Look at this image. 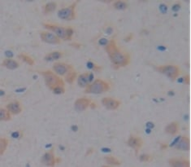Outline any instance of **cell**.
<instances>
[{"label":"cell","instance_id":"cell-41","mask_svg":"<svg viewBox=\"0 0 191 167\" xmlns=\"http://www.w3.org/2000/svg\"><path fill=\"white\" fill-rule=\"evenodd\" d=\"M70 46H71V47H75V48H76V49H80V48L81 47V45L79 43H71L70 44Z\"/></svg>","mask_w":191,"mask_h":167},{"label":"cell","instance_id":"cell-1","mask_svg":"<svg viewBox=\"0 0 191 167\" xmlns=\"http://www.w3.org/2000/svg\"><path fill=\"white\" fill-rule=\"evenodd\" d=\"M108 56L112 63L114 69H118L120 67L127 66L130 62V55L126 52H124L119 50V48L115 49L111 53H109Z\"/></svg>","mask_w":191,"mask_h":167},{"label":"cell","instance_id":"cell-22","mask_svg":"<svg viewBox=\"0 0 191 167\" xmlns=\"http://www.w3.org/2000/svg\"><path fill=\"white\" fill-rule=\"evenodd\" d=\"M9 141L6 138H1L0 139V155L3 156L4 153H5L7 146H8Z\"/></svg>","mask_w":191,"mask_h":167},{"label":"cell","instance_id":"cell-19","mask_svg":"<svg viewBox=\"0 0 191 167\" xmlns=\"http://www.w3.org/2000/svg\"><path fill=\"white\" fill-rule=\"evenodd\" d=\"M63 53L60 51H53L51 53L47 54L44 60H47V61H53V60H57L59 59H60L63 56Z\"/></svg>","mask_w":191,"mask_h":167},{"label":"cell","instance_id":"cell-5","mask_svg":"<svg viewBox=\"0 0 191 167\" xmlns=\"http://www.w3.org/2000/svg\"><path fill=\"white\" fill-rule=\"evenodd\" d=\"M77 2H74L68 7L62 8L58 11V16L64 21H72L76 18V9Z\"/></svg>","mask_w":191,"mask_h":167},{"label":"cell","instance_id":"cell-44","mask_svg":"<svg viewBox=\"0 0 191 167\" xmlns=\"http://www.w3.org/2000/svg\"><path fill=\"white\" fill-rule=\"evenodd\" d=\"M102 151H103V152H104V153H110L112 150H111L110 149H102Z\"/></svg>","mask_w":191,"mask_h":167},{"label":"cell","instance_id":"cell-29","mask_svg":"<svg viewBox=\"0 0 191 167\" xmlns=\"http://www.w3.org/2000/svg\"><path fill=\"white\" fill-rule=\"evenodd\" d=\"M152 156L151 155H147V154H143V155H141L139 156V160L141 162H149L152 161Z\"/></svg>","mask_w":191,"mask_h":167},{"label":"cell","instance_id":"cell-30","mask_svg":"<svg viewBox=\"0 0 191 167\" xmlns=\"http://www.w3.org/2000/svg\"><path fill=\"white\" fill-rule=\"evenodd\" d=\"M23 136V133L21 131H16L11 133V137L14 139H21Z\"/></svg>","mask_w":191,"mask_h":167},{"label":"cell","instance_id":"cell-51","mask_svg":"<svg viewBox=\"0 0 191 167\" xmlns=\"http://www.w3.org/2000/svg\"><path fill=\"white\" fill-rule=\"evenodd\" d=\"M59 161H60V159H59V158H57V159H56V163H59Z\"/></svg>","mask_w":191,"mask_h":167},{"label":"cell","instance_id":"cell-43","mask_svg":"<svg viewBox=\"0 0 191 167\" xmlns=\"http://www.w3.org/2000/svg\"><path fill=\"white\" fill-rule=\"evenodd\" d=\"M168 144H161V145H160V149H162V150H165V149H168Z\"/></svg>","mask_w":191,"mask_h":167},{"label":"cell","instance_id":"cell-40","mask_svg":"<svg viewBox=\"0 0 191 167\" xmlns=\"http://www.w3.org/2000/svg\"><path fill=\"white\" fill-rule=\"evenodd\" d=\"M146 127L147 128H150V129H153L154 127H155V124L151 122H149L146 123Z\"/></svg>","mask_w":191,"mask_h":167},{"label":"cell","instance_id":"cell-15","mask_svg":"<svg viewBox=\"0 0 191 167\" xmlns=\"http://www.w3.org/2000/svg\"><path fill=\"white\" fill-rule=\"evenodd\" d=\"M168 163L171 166L173 167H190V161L183 159H170Z\"/></svg>","mask_w":191,"mask_h":167},{"label":"cell","instance_id":"cell-16","mask_svg":"<svg viewBox=\"0 0 191 167\" xmlns=\"http://www.w3.org/2000/svg\"><path fill=\"white\" fill-rule=\"evenodd\" d=\"M178 131H179V124L176 122H171L165 127L166 133L171 134V135H176Z\"/></svg>","mask_w":191,"mask_h":167},{"label":"cell","instance_id":"cell-13","mask_svg":"<svg viewBox=\"0 0 191 167\" xmlns=\"http://www.w3.org/2000/svg\"><path fill=\"white\" fill-rule=\"evenodd\" d=\"M175 149L181 151H189L190 149V140L187 136H180L179 141L174 146Z\"/></svg>","mask_w":191,"mask_h":167},{"label":"cell","instance_id":"cell-9","mask_svg":"<svg viewBox=\"0 0 191 167\" xmlns=\"http://www.w3.org/2000/svg\"><path fill=\"white\" fill-rule=\"evenodd\" d=\"M102 104L108 110H115L119 108V106L120 105V101L115 99L106 97L102 99Z\"/></svg>","mask_w":191,"mask_h":167},{"label":"cell","instance_id":"cell-10","mask_svg":"<svg viewBox=\"0 0 191 167\" xmlns=\"http://www.w3.org/2000/svg\"><path fill=\"white\" fill-rule=\"evenodd\" d=\"M128 145L131 147L132 149H134L136 151V153H137L143 145V140H142V139L138 137V136L131 135L128 140Z\"/></svg>","mask_w":191,"mask_h":167},{"label":"cell","instance_id":"cell-50","mask_svg":"<svg viewBox=\"0 0 191 167\" xmlns=\"http://www.w3.org/2000/svg\"><path fill=\"white\" fill-rule=\"evenodd\" d=\"M0 92H1V96H3V95H4V90H1V91H0Z\"/></svg>","mask_w":191,"mask_h":167},{"label":"cell","instance_id":"cell-38","mask_svg":"<svg viewBox=\"0 0 191 167\" xmlns=\"http://www.w3.org/2000/svg\"><path fill=\"white\" fill-rule=\"evenodd\" d=\"M5 55H6L8 59H11V57L13 56V53H12L11 51H5Z\"/></svg>","mask_w":191,"mask_h":167},{"label":"cell","instance_id":"cell-48","mask_svg":"<svg viewBox=\"0 0 191 167\" xmlns=\"http://www.w3.org/2000/svg\"><path fill=\"white\" fill-rule=\"evenodd\" d=\"M146 134H150V133L151 132V129H150V128H146Z\"/></svg>","mask_w":191,"mask_h":167},{"label":"cell","instance_id":"cell-12","mask_svg":"<svg viewBox=\"0 0 191 167\" xmlns=\"http://www.w3.org/2000/svg\"><path fill=\"white\" fill-rule=\"evenodd\" d=\"M42 162L47 166H54L56 163V159L54 155V149H52L51 151L47 152L44 154L42 158Z\"/></svg>","mask_w":191,"mask_h":167},{"label":"cell","instance_id":"cell-52","mask_svg":"<svg viewBox=\"0 0 191 167\" xmlns=\"http://www.w3.org/2000/svg\"><path fill=\"white\" fill-rule=\"evenodd\" d=\"M104 3H107V4H110V3H112V1H103Z\"/></svg>","mask_w":191,"mask_h":167},{"label":"cell","instance_id":"cell-7","mask_svg":"<svg viewBox=\"0 0 191 167\" xmlns=\"http://www.w3.org/2000/svg\"><path fill=\"white\" fill-rule=\"evenodd\" d=\"M53 69L56 73L61 76H67L72 70H73V67L70 65H68L66 63H61L57 62L54 64Z\"/></svg>","mask_w":191,"mask_h":167},{"label":"cell","instance_id":"cell-8","mask_svg":"<svg viewBox=\"0 0 191 167\" xmlns=\"http://www.w3.org/2000/svg\"><path fill=\"white\" fill-rule=\"evenodd\" d=\"M40 38L42 42L50 44H59L61 43L60 38H59L56 35L49 32H41Z\"/></svg>","mask_w":191,"mask_h":167},{"label":"cell","instance_id":"cell-17","mask_svg":"<svg viewBox=\"0 0 191 167\" xmlns=\"http://www.w3.org/2000/svg\"><path fill=\"white\" fill-rule=\"evenodd\" d=\"M77 83L81 87H87L90 85L89 81V73H83L77 77Z\"/></svg>","mask_w":191,"mask_h":167},{"label":"cell","instance_id":"cell-6","mask_svg":"<svg viewBox=\"0 0 191 167\" xmlns=\"http://www.w3.org/2000/svg\"><path fill=\"white\" fill-rule=\"evenodd\" d=\"M43 26L45 28H47V29L51 30L52 32H54L55 33V35L59 38L64 39V40H69L68 33H67V29L64 28V27L56 26V25H50V24H43Z\"/></svg>","mask_w":191,"mask_h":167},{"label":"cell","instance_id":"cell-21","mask_svg":"<svg viewBox=\"0 0 191 167\" xmlns=\"http://www.w3.org/2000/svg\"><path fill=\"white\" fill-rule=\"evenodd\" d=\"M56 7H57V4L54 2H50L45 5V8H44V13L48 14V13H51L53 12L56 10Z\"/></svg>","mask_w":191,"mask_h":167},{"label":"cell","instance_id":"cell-36","mask_svg":"<svg viewBox=\"0 0 191 167\" xmlns=\"http://www.w3.org/2000/svg\"><path fill=\"white\" fill-rule=\"evenodd\" d=\"M180 7H181V5L180 4H174L172 7V9H173V11H175V12H177L180 9Z\"/></svg>","mask_w":191,"mask_h":167},{"label":"cell","instance_id":"cell-39","mask_svg":"<svg viewBox=\"0 0 191 167\" xmlns=\"http://www.w3.org/2000/svg\"><path fill=\"white\" fill-rule=\"evenodd\" d=\"M94 149H92V148H90V149H87V152H86V156H90V155H91L92 153H94Z\"/></svg>","mask_w":191,"mask_h":167},{"label":"cell","instance_id":"cell-47","mask_svg":"<svg viewBox=\"0 0 191 167\" xmlns=\"http://www.w3.org/2000/svg\"><path fill=\"white\" fill-rule=\"evenodd\" d=\"M141 33L148 34V33H149V31H148L147 29H142V30H141Z\"/></svg>","mask_w":191,"mask_h":167},{"label":"cell","instance_id":"cell-4","mask_svg":"<svg viewBox=\"0 0 191 167\" xmlns=\"http://www.w3.org/2000/svg\"><path fill=\"white\" fill-rule=\"evenodd\" d=\"M156 71L159 73L164 74L168 77H169L171 80H175L180 74L179 67L174 65H167L157 66L155 68Z\"/></svg>","mask_w":191,"mask_h":167},{"label":"cell","instance_id":"cell-11","mask_svg":"<svg viewBox=\"0 0 191 167\" xmlns=\"http://www.w3.org/2000/svg\"><path fill=\"white\" fill-rule=\"evenodd\" d=\"M90 104H91V100L90 99L80 98L75 101L74 107H75L76 110L79 111V112H82V111L86 110L90 107Z\"/></svg>","mask_w":191,"mask_h":167},{"label":"cell","instance_id":"cell-27","mask_svg":"<svg viewBox=\"0 0 191 167\" xmlns=\"http://www.w3.org/2000/svg\"><path fill=\"white\" fill-rule=\"evenodd\" d=\"M86 66L88 69H91V70H94L95 72H99V71H101L102 69H103V67L95 65L94 62H92L91 60H89V61L87 62Z\"/></svg>","mask_w":191,"mask_h":167},{"label":"cell","instance_id":"cell-49","mask_svg":"<svg viewBox=\"0 0 191 167\" xmlns=\"http://www.w3.org/2000/svg\"><path fill=\"white\" fill-rule=\"evenodd\" d=\"M158 48H159V49H160L161 51H164V50H166V47H159Z\"/></svg>","mask_w":191,"mask_h":167},{"label":"cell","instance_id":"cell-18","mask_svg":"<svg viewBox=\"0 0 191 167\" xmlns=\"http://www.w3.org/2000/svg\"><path fill=\"white\" fill-rule=\"evenodd\" d=\"M3 65L5 66L7 69L13 70V69H17L19 66H20V64H19L17 61L12 60V59L7 58L6 59V60H4V61H3Z\"/></svg>","mask_w":191,"mask_h":167},{"label":"cell","instance_id":"cell-46","mask_svg":"<svg viewBox=\"0 0 191 167\" xmlns=\"http://www.w3.org/2000/svg\"><path fill=\"white\" fill-rule=\"evenodd\" d=\"M90 107L92 109H95V108H96V104H95L94 103H91V104H90Z\"/></svg>","mask_w":191,"mask_h":167},{"label":"cell","instance_id":"cell-25","mask_svg":"<svg viewBox=\"0 0 191 167\" xmlns=\"http://www.w3.org/2000/svg\"><path fill=\"white\" fill-rule=\"evenodd\" d=\"M105 161L112 166H120V161L118 159H116L115 157L112 156H105Z\"/></svg>","mask_w":191,"mask_h":167},{"label":"cell","instance_id":"cell-45","mask_svg":"<svg viewBox=\"0 0 191 167\" xmlns=\"http://www.w3.org/2000/svg\"><path fill=\"white\" fill-rule=\"evenodd\" d=\"M71 128H72V131H75V132H76V131H77V130H78V127L76 126H72L71 127Z\"/></svg>","mask_w":191,"mask_h":167},{"label":"cell","instance_id":"cell-34","mask_svg":"<svg viewBox=\"0 0 191 167\" xmlns=\"http://www.w3.org/2000/svg\"><path fill=\"white\" fill-rule=\"evenodd\" d=\"M133 38H134V33H129L126 37H125V38H124V41H125V43H129V42H130Z\"/></svg>","mask_w":191,"mask_h":167},{"label":"cell","instance_id":"cell-28","mask_svg":"<svg viewBox=\"0 0 191 167\" xmlns=\"http://www.w3.org/2000/svg\"><path fill=\"white\" fill-rule=\"evenodd\" d=\"M53 93L56 95H61L64 94L65 92V89H64V86H59V87H54V89L52 90Z\"/></svg>","mask_w":191,"mask_h":167},{"label":"cell","instance_id":"cell-24","mask_svg":"<svg viewBox=\"0 0 191 167\" xmlns=\"http://www.w3.org/2000/svg\"><path fill=\"white\" fill-rule=\"evenodd\" d=\"M18 58L21 59V60L24 62H25L26 64H28L29 65H34V60L32 57L29 56L28 55L25 54H20L18 55Z\"/></svg>","mask_w":191,"mask_h":167},{"label":"cell","instance_id":"cell-3","mask_svg":"<svg viewBox=\"0 0 191 167\" xmlns=\"http://www.w3.org/2000/svg\"><path fill=\"white\" fill-rule=\"evenodd\" d=\"M110 89V85L107 82L101 79H96L92 83L86 87V93L88 94H101Z\"/></svg>","mask_w":191,"mask_h":167},{"label":"cell","instance_id":"cell-14","mask_svg":"<svg viewBox=\"0 0 191 167\" xmlns=\"http://www.w3.org/2000/svg\"><path fill=\"white\" fill-rule=\"evenodd\" d=\"M7 109L11 113V114L17 115L22 112V105L21 102L16 100L8 104L7 105Z\"/></svg>","mask_w":191,"mask_h":167},{"label":"cell","instance_id":"cell-26","mask_svg":"<svg viewBox=\"0 0 191 167\" xmlns=\"http://www.w3.org/2000/svg\"><path fill=\"white\" fill-rule=\"evenodd\" d=\"M76 73L74 69L72 70V71H71L67 76H65V80H66V82L70 84L73 83L74 81L76 80Z\"/></svg>","mask_w":191,"mask_h":167},{"label":"cell","instance_id":"cell-32","mask_svg":"<svg viewBox=\"0 0 191 167\" xmlns=\"http://www.w3.org/2000/svg\"><path fill=\"white\" fill-rule=\"evenodd\" d=\"M66 29H67V33H68L69 40H71L72 38V35H73V33H74V30H73L72 27H68V28H66Z\"/></svg>","mask_w":191,"mask_h":167},{"label":"cell","instance_id":"cell-37","mask_svg":"<svg viewBox=\"0 0 191 167\" xmlns=\"http://www.w3.org/2000/svg\"><path fill=\"white\" fill-rule=\"evenodd\" d=\"M190 82V76L189 75H186V76L183 77V83L186 84V85H189Z\"/></svg>","mask_w":191,"mask_h":167},{"label":"cell","instance_id":"cell-23","mask_svg":"<svg viewBox=\"0 0 191 167\" xmlns=\"http://www.w3.org/2000/svg\"><path fill=\"white\" fill-rule=\"evenodd\" d=\"M113 6L116 10H120V11H124L129 7V5L125 1H116L114 3Z\"/></svg>","mask_w":191,"mask_h":167},{"label":"cell","instance_id":"cell-33","mask_svg":"<svg viewBox=\"0 0 191 167\" xmlns=\"http://www.w3.org/2000/svg\"><path fill=\"white\" fill-rule=\"evenodd\" d=\"M159 10L161 11V12L162 13H163V14H165L166 12L168 11V6L166 5V4H160L159 5Z\"/></svg>","mask_w":191,"mask_h":167},{"label":"cell","instance_id":"cell-31","mask_svg":"<svg viewBox=\"0 0 191 167\" xmlns=\"http://www.w3.org/2000/svg\"><path fill=\"white\" fill-rule=\"evenodd\" d=\"M108 43L109 40L108 39H107V38H101L98 40V44H99L100 46H104V47H106Z\"/></svg>","mask_w":191,"mask_h":167},{"label":"cell","instance_id":"cell-42","mask_svg":"<svg viewBox=\"0 0 191 167\" xmlns=\"http://www.w3.org/2000/svg\"><path fill=\"white\" fill-rule=\"evenodd\" d=\"M93 79H94V74H93V73H89V81H90V84L92 83Z\"/></svg>","mask_w":191,"mask_h":167},{"label":"cell","instance_id":"cell-20","mask_svg":"<svg viewBox=\"0 0 191 167\" xmlns=\"http://www.w3.org/2000/svg\"><path fill=\"white\" fill-rule=\"evenodd\" d=\"M0 120L4 121V122L11 121V113H10L7 109L1 108V109H0Z\"/></svg>","mask_w":191,"mask_h":167},{"label":"cell","instance_id":"cell-53","mask_svg":"<svg viewBox=\"0 0 191 167\" xmlns=\"http://www.w3.org/2000/svg\"><path fill=\"white\" fill-rule=\"evenodd\" d=\"M169 95H173L174 94H173V92H169Z\"/></svg>","mask_w":191,"mask_h":167},{"label":"cell","instance_id":"cell-2","mask_svg":"<svg viewBox=\"0 0 191 167\" xmlns=\"http://www.w3.org/2000/svg\"><path fill=\"white\" fill-rule=\"evenodd\" d=\"M38 73L42 75L45 80V83L49 89L51 91L54 89V87H59V86H64V82L59 77H58L55 73L50 70H46V71H38Z\"/></svg>","mask_w":191,"mask_h":167},{"label":"cell","instance_id":"cell-35","mask_svg":"<svg viewBox=\"0 0 191 167\" xmlns=\"http://www.w3.org/2000/svg\"><path fill=\"white\" fill-rule=\"evenodd\" d=\"M113 32H114V29H113L112 26H108L107 29H105V33H106V34H108V35H111Z\"/></svg>","mask_w":191,"mask_h":167}]
</instances>
